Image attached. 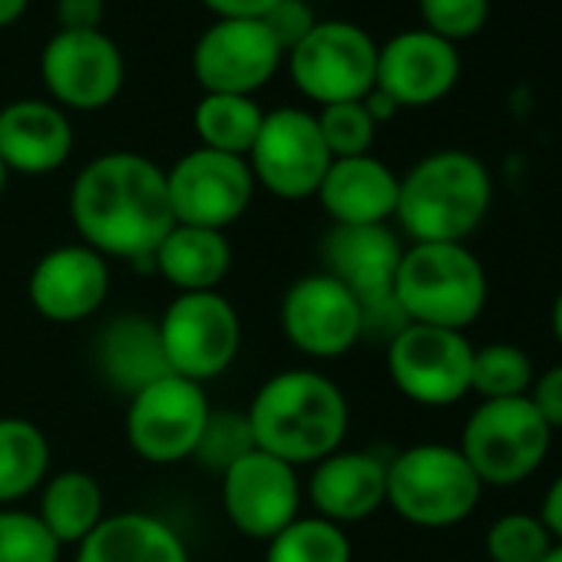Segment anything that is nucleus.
<instances>
[{
    "instance_id": "obj_30",
    "label": "nucleus",
    "mask_w": 562,
    "mask_h": 562,
    "mask_svg": "<svg viewBox=\"0 0 562 562\" xmlns=\"http://www.w3.org/2000/svg\"><path fill=\"white\" fill-rule=\"evenodd\" d=\"M532 381H536L532 358L519 345L493 341V345L473 348L470 394H480L483 401L526 397Z\"/></svg>"
},
{
    "instance_id": "obj_45",
    "label": "nucleus",
    "mask_w": 562,
    "mask_h": 562,
    "mask_svg": "<svg viewBox=\"0 0 562 562\" xmlns=\"http://www.w3.org/2000/svg\"><path fill=\"white\" fill-rule=\"evenodd\" d=\"M8 176H11V172H8V166L0 162V195H4V189H8Z\"/></svg>"
},
{
    "instance_id": "obj_3",
    "label": "nucleus",
    "mask_w": 562,
    "mask_h": 562,
    "mask_svg": "<svg viewBox=\"0 0 562 562\" xmlns=\"http://www.w3.org/2000/svg\"><path fill=\"white\" fill-rule=\"evenodd\" d=\"M490 205V169L467 149H440L401 176L394 218L411 241H467Z\"/></svg>"
},
{
    "instance_id": "obj_1",
    "label": "nucleus",
    "mask_w": 562,
    "mask_h": 562,
    "mask_svg": "<svg viewBox=\"0 0 562 562\" xmlns=\"http://www.w3.org/2000/svg\"><path fill=\"white\" fill-rule=\"evenodd\" d=\"M70 222L80 241L106 261H153L176 225L166 169L126 149L90 159L70 189Z\"/></svg>"
},
{
    "instance_id": "obj_40",
    "label": "nucleus",
    "mask_w": 562,
    "mask_h": 562,
    "mask_svg": "<svg viewBox=\"0 0 562 562\" xmlns=\"http://www.w3.org/2000/svg\"><path fill=\"white\" fill-rule=\"evenodd\" d=\"M539 519L546 522L549 536L555 542H562V473L549 483V490L542 496V506H539Z\"/></svg>"
},
{
    "instance_id": "obj_27",
    "label": "nucleus",
    "mask_w": 562,
    "mask_h": 562,
    "mask_svg": "<svg viewBox=\"0 0 562 562\" xmlns=\"http://www.w3.org/2000/svg\"><path fill=\"white\" fill-rule=\"evenodd\" d=\"M50 476V440L27 417H0V506L37 493Z\"/></svg>"
},
{
    "instance_id": "obj_35",
    "label": "nucleus",
    "mask_w": 562,
    "mask_h": 562,
    "mask_svg": "<svg viewBox=\"0 0 562 562\" xmlns=\"http://www.w3.org/2000/svg\"><path fill=\"white\" fill-rule=\"evenodd\" d=\"M424 31L457 44L480 34L490 21V0H417Z\"/></svg>"
},
{
    "instance_id": "obj_43",
    "label": "nucleus",
    "mask_w": 562,
    "mask_h": 562,
    "mask_svg": "<svg viewBox=\"0 0 562 562\" xmlns=\"http://www.w3.org/2000/svg\"><path fill=\"white\" fill-rule=\"evenodd\" d=\"M552 335H555V341L562 345V292H559L555 302H552Z\"/></svg>"
},
{
    "instance_id": "obj_4",
    "label": "nucleus",
    "mask_w": 562,
    "mask_h": 562,
    "mask_svg": "<svg viewBox=\"0 0 562 562\" xmlns=\"http://www.w3.org/2000/svg\"><path fill=\"white\" fill-rule=\"evenodd\" d=\"M394 302L414 325L467 331L490 302V278L467 241H414L394 274Z\"/></svg>"
},
{
    "instance_id": "obj_31",
    "label": "nucleus",
    "mask_w": 562,
    "mask_h": 562,
    "mask_svg": "<svg viewBox=\"0 0 562 562\" xmlns=\"http://www.w3.org/2000/svg\"><path fill=\"white\" fill-rule=\"evenodd\" d=\"M552 542L539 513H506L486 529L490 562H542Z\"/></svg>"
},
{
    "instance_id": "obj_39",
    "label": "nucleus",
    "mask_w": 562,
    "mask_h": 562,
    "mask_svg": "<svg viewBox=\"0 0 562 562\" xmlns=\"http://www.w3.org/2000/svg\"><path fill=\"white\" fill-rule=\"evenodd\" d=\"M215 18H265L278 0H202Z\"/></svg>"
},
{
    "instance_id": "obj_5",
    "label": "nucleus",
    "mask_w": 562,
    "mask_h": 562,
    "mask_svg": "<svg viewBox=\"0 0 562 562\" xmlns=\"http://www.w3.org/2000/svg\"><path fill=\"white\" fill-rule=\"evenodd\" d=\"M483 496V483L450 443H414L387 460V506L420 529L463 522Z\"/></svg>"
},
{
    "instance_id": "obj_42",
    "label": "nucleus",
    "mask_w": 562,
    "mask_h": 562,
    "mask_svg": "<svg viewBox=\"0 0 562 562\" xmlns=\"http://www.w3.org/2000/svg\"><path fill=\"white\" fill-rule=\"evenodd\" d=\"M31 8V0H0V27L18 24Z\"/></svg>"
},
{
    "instance_id": "obj_10",
    "label": "nucleus",
    "mask_w": 562,
    "mask_h": 562,
    "mask_svg": "<svg viewBox=\"0 0 562 562\" xmlns=\"http://www.w3.org/2000/svg\"><path fill=\"white\" fill-rule=\"evenodd\" d=\"M209 414L212 404L202 384L166 374L130 397L126 443L139 460L153 467L192 460Z\"/></svg>"
},
{
    "instance_id": "obj_16",
    "label": "nucleus",
    "mask_w": 562,
    "mask_h": 562,
    "mask_svg": "<svg viewBox=\"0 0 562 562\" xmlns=\"http://www.w3.org/2000/svg\"><path fill=\"white\" fill-rule=\"evenodd\" d=\"M285 60L261 18H218L192 50V70L205 93L251 97Z\"/></svg>"
},
{
    "instance_id": "obj_29",
    "label": "nucleus",
    "mask_w": 562,
    "mask_h": 562,
    "mask_svg": "<svg viewBox=\"0 0 562 562\" xmlns=\"http://www.w3.org/2000/svg\"><path fill=\"white\" fill-rule=\"evenodd\" d=\"M265 546V562H351L355 555L345 526L322 516H299Z\"/></svg>"
},
{
    "instance_id": "obj_19",
    "label": "nucleus",
    "mask_w": 562,
    "mask_h": 562,
    "mask_svg": "<svg viewBox=\"0 0 562 562\" xmlns=\"http://www.w3.org/2000/svg\"><path fill=\"white\" fill-rule=\"evenodd\" d=\"M401 255L404 245L391 225H331L322 245V271L338 278L361 308H371L394 299Z\"/></svg>"
},
{
    "instance_id": "obj_12",
    "label": "nucleus",
    "mask_w": 562,
    "mask_h": 562,
    "mask_svg": "<svg viewBox=\"0 0 562 562\" xmlns=\"http://www.w3.org/2000/svg\"><path fill=\"white\" fill-rule=\"evenodd\" d=\"M278 325L295 351L315 361L345 358L364 338L361 302L328 271H312L292 281L278 305Z\"/></svg>"
},
{
    "instance_id": "obj_11",
    "label": "nucleus",
    "mask_w": 562,
    "mask_h": 562,
    "mask_svg": "<svg viewBox=\"0 0 562 562\" xmlns=\"http://www.w3.org/2000/svg\"><path fill=\"white\" fill-rule=\"evenodd\" d=\"M473 345L463 331L404 325L387 341V374L394 387L420 407H450L470 394Z\"/></svg>"
},
{
    "instance_id": "obj_38",
    "label": "nucleus",
    "mask_w": 562,
    "mask_h": 562,
    "mask_svg": "<svg viewBox=\"0 0 562 562\" xmlns=\"http://www.w3.org/2000/svg\"><path fill=\"white\" fill-rule=\"evenodd\" d=\"M106 14L103 0H57L60 31H100Z\"/></svg>"
},
{
    "instance_id": "obj_17",
    "label": "nucleus",
    "mask_w": 562,
    "mask_h": 562,
    "mask_svg": "<svg viewBox=\"0 0 562 562\" xmlns=\"http://www.w3.org/2000/svg\"><path fill=\"white\" fill-rule=\"evenodd\" d=\"M110 289V261L83 241L50 248L27 278V299L34 312L54 325L93 318L106 305Z\"/></svg>"
},
{
    "instance_id": "obj_13",
    "label": "nucleus",
    "mask_w": 562,
    "mask_h": 562,
    "mask_svg": "<svg viewBox=\"0 0 562 562\" xmlns=\"http://www.w3.org/2000/svg\"><path fill=\"white\" fill-rule=\"evenodd\" d=\"M166 189L176 225L225 232L248 212L255 176L248 159L199 146L166 169Z\"/></svg>"
},
{
    "instance_id": "obj_7",
    "label": "nucleus",
    "mask_w": 562,
    "mask_h": 562,
    "mask_svg": "<svg viewBox=\"0 0 562 562\" xmlns=\"http://www.w3.org/2000/svg\"><path fill=\"white\" fill-rule=\"evenodd\" d=\"M156 325L169 371L202 387L222 378L241 351V318L218 292L176 295Z\"/></svg>"
},
{
    "instance_id": "obj_15",
    "label": "nucleus",
    "mask_w": 562,
    "mask_h": 562,
    "mask_svg": "<svg viewBox=\"0 0 562 562\" xmlns=\"http://www.w3.org/2000/svg\"><path fill=\"white\" fill-rule=\"evenodd\" d=\"M41 77L57 106L93 113L120 97L126 64L103 31H60L41 54Z\"/></svg>"
},
{
    "instance_id": "obj_41",
    "label": "nucleus",
    "mask_w": 562,
    "mask_h": 562,
    "mask_svg": "<svg viewBox=\"0 0 562 562\" xmlns=\"http://www.w3.org/2000/svg\"><path fill=\"white\" fill-rule=\"evenodd\" d=\"M361 103H364V110L371 113V120H374L378 126H381V123H387V120H394V116H397V110H401V106H397L387 93H381L378 87H374Z\"/></svg>"
},
{
    "instance_id": "obj_25",
    "label": "nucleus",
    "mask_w": 562,
    "mask_h": 562,
    "mask_svg": "<svg viewBox=\"0 0 562 562\" xmlns=\"http://www.w3.org/2000/svg\"><path fill=\"white\" fill-rule=\"evenodd\" d=\"M156 271L179 295L189 292H218L232 268V245L225 232L199 225H172L159 248L153 251Z\"/></svg>"
},
{
    "instance_id": "obj_28",
    "label": "nucleus",
    "mask_w": 562,
    "mask_h": 562,
    "mask_svg": "<svg viewBox=\"0 0 562 562\" xmlns=\"http://www.w3.org/2000/svg\"><path fill=\"white\" fill-rule=\"evenodd\" d=\"M265 110L251 97H228V93H205L195 106V133L205 149L228 153V156H248L258 130H261Z\"/></svg>"
},
{
    "instance_id": "obj_14",
    "label": "nucleus",
    "mask_w": 562,
    "mask_h": 562,
    "mask_svg": "<svg viewBox=\"0 0 562 562\" xmlns=\"http://www.w3.org/2000/svg\"><path fill=\"white\" fill-rule=\"evenodd\" d=\"M302 496L299 467L265 450L245 453L222 473V509L228 522L258 542H268L302 516Z\"/></svg>"
},
{
    "instance_id": "obj_22",
    "label": "nucleus",
    "mask_w": 562,
    "mask_h": 562,
    "mask_svg": "<svg viewBox=\"0 0 562 562\" xmlns=\"http://www.w3.org/2000/svg\"><path fill=\"white\" fill-rule=\"evenodd\" d=\"M401 176L378 156L331 159L318 202L335 225H387L397 212Z\"/></svg>"
},
{
    "instance_id": "obj_23",
    "label": "nucleus",
    "mask_w": 562,
    "mask_h": 562,
    "mask_svg": "<svg viewBox=\"0 0 562 562\" xmlns=\"http://www.w3.org/2000/svg\"><path fill=\"white\" fill-rule=\"evenodd\" d=\"M93 358H97V371L103 374V381L126 397L172 374L162 355L159 325L146 315L110 318L103 331L97 335Z\"/></svg>"
},
{
    "instance_id": "obj_9",
    "label": "nucleus",
    "mask_w": 562,
    "mask_h": 562,
    "mask_svg": "<svg viewBox=\"0 0 562 562\" xmlns=\"http://www.w3.org/2000/svg\"><path fill=\"white\" fill-rule=\"evenodd\" d=\"M248 169L255 186L285 202L318 195V186L331 166V153L318 130V116L308 110L281 106L265 113L261 130L248 149Z\"/></svg>"
},
{
    "instance_id": "obj_32",
    "label": "nucleus",
    "mask_w": 562,
    "mask_h": 562,
    "mask_svg": "<svg viewBox=\"0 0 562 562\" xmlns=\"http://www.w3.org/2000/svg\"><path fill=\"white\" fill-rule=\"evenodd\" d=\"M251 450H258V447H255L248 417L241 411H215L212 407L192 460H199L205 470H215L222 476L232 463H238Z\"/></svg>"
},
{
    "instance_id": "obj_6",
    "label": "nucleus",
    "mask_w": 562,
    "mask_h": 562,
    "mask_svg": "<svg viewBox=\"0 0 562 562\" xmlns=\"http://www.w3.org/2000/svg\"><path fill=\"white\" fill-rule=\"evenodd\" d=\"M552 447V427L529 397L480 401L460 434V453L483 486H516L529 480Z\"/></svg>"
},
{
    "instance_id": "obj_2",
    "label": "nucleus",
    "mask_w": 562,
    "mask_h": 562,
    "mask_svg": "<svg viewBox=\"0 0 562 562\" xmlns=\"http://www.w3.org/2000/svg\"><path fill=\"white\" fill-rule=\"evenodd\" d=\"M245 417L258 450L292 467H315L345 447L351 407L328 374L292 368L271 374L255 391Z\"/></svg>"
},
{
    "instance_id": "obj_8",
    "label": "nucleus",
    "mask_w": 562,
    "mask_h": 562,
    "mask_svg": "<svg viewBox=\"0 0 562 562\" xmlns=\"http://www.w3.org/2000/svg\"><path fill=\"white\" fill-rule=\"evenodd\" d=\"M285 60L295 87L318 106L364 100L378 80V44L348 21H318Z\"/></svg>"
},
{
    "instance_id": "obj_36",
    "label": "nucleus",
    "mask_w": 562,
    "mask_h": 562,
    "mask_svg": "<svg viewBox=\"0 0 562 562\" xmlns=\"http://www.w3.org/2000/svg\"><path fill=\"white\" fill-rule=\"evenodd\" d=\"M265 27L271 31V37L278 41V47L285 50V57L315 31L318 18L315 11L305 4V0H278V4L261 18Z\"/></svg>"
},
{
    "instance_id": "obj_18",
    "label": "nucleus",
    "mask_w": 562,
    "mask_h": 562,
    "mask_svg": "<svg viewBox=\"0 0 562 562\" xmlns=\"http://www.w3.org/2000/svg\"><path fill=\"white\" fill-rule=\"evenodd\" d=\"M460 80L457 44L430 31H404L378 47V80L374 87L404 106H434Z\"/></svg>"
},
{
    "instance_id": "obj_37",
    "label": "nucleus",
    "mask_w": 562,
    "mask_h": 562,
    "mask_svg": "<svg viewBox=\"0 0 562 562\" xmlns=\"http://www.w3.org/2000/svg\"><path fill=\"white\" fill-rule=\"evenodd\" d=\"M532 407L539 411V417L552 427V430H562V361L552 364L549 371L536 374L529 394Z\"/></svg>"
},
{
    "instance_id": "obj_21",
    "label": "nucleus",
    "mask_w": 562,
    "mask_h": 562,
    "mask_svg": "<svg viewBox=\"0 0 562 562\" xmlns=\"http://www.w3.org/2000/svg\"><path fill=\"white\" fill-rule=\"evenodd\" d=\"M74 153V126L57 103L18 100L0 110V162L8 172L47 176Z\"/></svg>"
},
{
    "instance_id": "obj_34",
    "label": "nucleus",
    "mask_w": 562,
    "mask_h": 562,
    "mask_svg": "<svg viewBox=\"0 0 562 562\" xmlns=\"http://www.w3.org/2000/svg\"><path fill=\"white\" fill-rule=\"evenodd\" d=\"M318 130L325 136V146L331 159H351V156H368L378 136V123L364 110L361 100L355 103H331L322 106L318 113Z\"/></svg>"
},
{
    "instance_id": "obj_44",
    "label": "nucleus",
    "mask_w": 562,
    "mask_h": 562,
    "mask_svg": "<svg viewBox=\"0 0 562 562\" xmlns=\"http://www.w3.org/2000/svg\"><path fill=\"white\" fill-rule=\"evenodd\" d=\"M542 562H562V542H552V549L546 552Z\"/></svg>"
},
{
    "instance_id": "obj_24",
    "label": "nucleus",
    "mask_w": 562,
    "mask_h": 562,
    "mask_svg": "<svg viewBox=\"0 0 562 562\" xmlns=\"http://www.w3.org/2000/svg\"><path fill=\"white\" fill-rule=\"evenodd\" d=\"M77 562H189V549L153 513H110L77 546Z\"/></svg>"
},
{
    "instance_id": "obj_20",
    "label": "nucleus",
    "mask_w": 562,
    "mask_h": 562,
    "mask_svg": "<svg viewBox=\"0 0 562 562\" xmlns=\"http://www.w3.org/2000/svg\"><path fill=\"white\" fill-rule=\"evenodd\" d=\"M308 503L328 522H361L387 506V460L374 450H335L308 476Z\"/></svg>"
},
{
    "instance_id": "obj_33",
    "label": "nucleus",
    "mask_w": 562,
    "mask_h": 562,
    "mask_svg": "<svg viewBox=\"0 0 562 562\" xmlns=\"http://www.w3.org/2000/svg\"><path fill=\"white\" fill-rule=\"evenodd\" d=\"M60 549L37 513L0 506V562H60Z\"/></svg>"
},
{
    "instance_id": "obj_26",
    "label": "nucleus",
    "mask_w": 562,
    "mask_h": 562,
    "mask_svg": "<svg viewBox=\"0 0 562 562\" xmlns=\"http://www.w3.org/2000/svg\"><path fill=\"white\" fill-rule=\"evenodd\" d=\"M37 516L60 546H80L106 519V496L100 480L87 470L50 473L41 486Z\"/></svg>"
}]
</instances>
